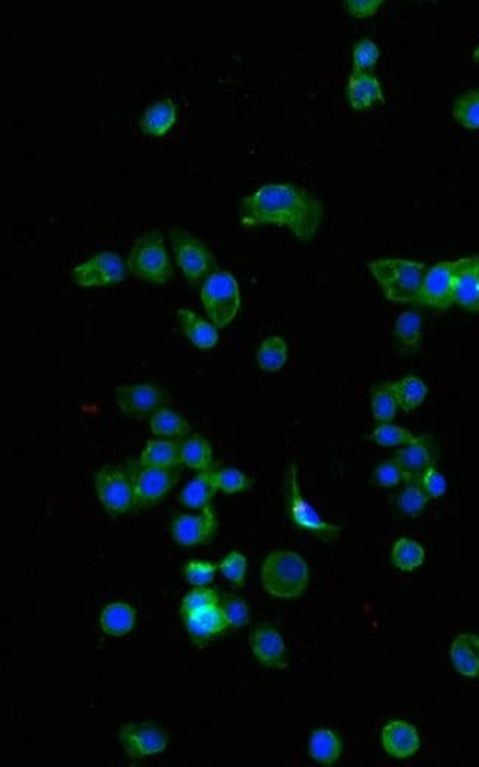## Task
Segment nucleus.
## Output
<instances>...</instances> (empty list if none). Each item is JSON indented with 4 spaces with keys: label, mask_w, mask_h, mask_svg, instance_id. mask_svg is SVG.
Segmentation results:
<instances>
[{
    "label": "nucleus",
    "mask_w": 479,
    "mask_h": 767,
    "mask_svg": "<svg viewBox=\"0 0 479 767\" xmlns=\"http://www.w3.org/2000/svg\"><path fill=\"white\" fill-rule=\"evenodd\" d=\"M238 214L245 228L285 226L300 241L309 242L319 232L325 206L301 186L270 183L242 198Z\"/></svg>",
    "instance_id": "nucleus-1"
},
{
    "label": "nucleus",
    "mask_w": 479,
    "mask_h": 767,
    "mask_svg": "<svg viewBox=\"0 0 479 767\" xmlns=\"http://www.w3.org/2000/svg\"><path fill=\"white\" fill-rule=\"evenodd\" d=\"M261 583L275 598L285 601L300 598L310 583L309 564L297 552H272L261 567Z\"/></svg>",
    "instance_id": "nucleus-2"
},
{
    "label": "nucleus",
    "mask_w": 479,
    "mask_h": 767,
    "mask_svg": "<svg viewBox=\"0 0 479 767\" xmlns=\"http://www.w3.org/2000/svg\"><path fill=\"white\" fill-rule=\"evenodd\" d=\"M367 269L388 300L409 304L418 301L429 267L415 260L381 259L367 263Z\"/></svg>",
    "instance_id": "nucleus-3"
},
{
    "label": "nucleus",
    "mask_w": 479,
    "mask_h": 767,
    "mask_svg": "<svg viewBox=\"0 0 479 767\" xmlns=\"http://www.w3.org/2000/svg\"><path fill=\"white\" fill-rule=\"evenodd\" d=\"M127 269L143 282L167 285L173 279V267L161 232L149 231L139 236L130 250Z\"/></svg>",
    "instance_id": "nucleus-4"
},
{
    "label": "nucleus",
    "mask_w": 479,
    "mask_h": 767,
    "mask_svg": "<svg viewBox=\"0 0 479 767\" xmlns=\"http://www.w3.org/2000/svg\"><path fill=\"white\" fill-rule=\"evenodd\" d=\"M285 508L289 521L297 529L309 531V533L319 537L322 542L331 543L341 536L342 527L323 520L319 512L304 498L300 481H298V468L295 462L288 465L285 474Z\"/></svg>",
    "instance_id": "nucleus-5"
},
{
    "label": "nucleus",
    "mask_w": 479,
    "mask_h": 767,
    "mask_svg": "<svg viewBox=\"0 0 479 767\" xmlns=\"http://www.w3.org/2000/svg\"><path fill=\"white\" fill-rule=\"evenodd\" d=\"M202 304L217 328H226L238 315L241 291L229 272H214L205 279L201 291Z\"/></svg>",
    "instance_id": "nucleus-6"
},
{
    "label": "nucleus",
    "mask_w": 479,
    "mask_h": 767,
    "mask_svg": "<svg viewBox=\"0 0 479 767\" xmlns=\"http://www.w3.org/2000/svg\"><path fill=\"white\" fill-rule=\"evenodd\" d=\"M169 236L176 265L191 284H198L213 275L217 260L213 251L201 239L179 228H171Z\"/></svg>",
    "instance_id": "nucleus-7"
},
{
    "label": "nucleus",
    "mask_w": 479,
    "mask_h": 767,
    "mask_svg": "<svg viewBox=\"0 0 479 767\" xmlns=\"http://www.w3.org/2000/svg\"><path fill=\"white\" fill-rule=\"evenodd\" d=\"M135 492V511L152 508L169 495L180 478V467H148L141 462L127 465Z\"/></svg>",
    "instance_id": "nucleus-8"
},
{
    "label": "nucleus",
    "mask_w": 479,
    "mask_h": 767,
    "mask_svg": "<svg viewBox=\"0 0 479 767\" xmlns=\"http://www.w3.org/2000/svg\"><path fill=\"white\" fill-rule=\"evenodd\" d=\"M96 493L99 502L110 515L129 514L135 511V492L127 468L107 465L96 472Z\"/></svg>",
    "instance_id": "nucleus-9"
},
{
    "label": "nucleus",
    "mask_w": 479,
    "mask_h": 767,
    "mask_svg": "<svg viewBox=\"0 0 479 767\" xmlns=\"http://www.w3.org/2000/svg\"><path fill=\"white\" fill-rule=\"evenodd\" d=\"M127 263L114 251H102L92 259L76 266L71 272L74 284L83 288L111 287L127 276Z\"/></svg>",
    "instance_id": "nucleus-10"
},
{
    "label": "nucleus",
    "mask_w": 479,
    "mask_h": 767,
    "mask_svg": "<svg viewBox=\"0 0 479 767\" xmlns=\"http://www.w3.org/2000/svg\"><path fill=\"white\" fill-rule=\"evenodd\" d=\"M120 742L127 756L139 760L166 751L169 734L155 722L126 723L120 729Z\"/></svg>",
    "instance_id": "nucleus-11"
},
{
    "label": "nucleus",
    "mask_w": 479,
    "mask_h": 767,
    "mask_svg": "<svg viewBox=\"0 0 479 767\" xmlns=\"http://www.w3.org/2000/svg\"><path fill=\"white\" fill-rule=\"evenodd\" d=\"M115 399L124 415L141 419L154 415L158 409L164 408L169 400V394L155 383L117 385Z\"/></svg>",
    "instance_id": "nucleus-12"
},
{
    "label": "nucleus",
    "mask_w": 479,
    "mask_h": 767,
    "mask_svg": "<svg viewBox=\"0 0 479 767\" xmlns=\"http://www.w3.org/2000/svg\"><path fill=\"white\" fill-rule=\"evenodd\" d=\"M217 517L213 506L202 509L198 515H179L171 523V536L180 546L207 545L216 536Z\"/></svg>",
    "instance_id": "nucleus-13"
},
{
    "label": "nucleus",
    "mask_w": 479,
    "mask_h": 767,
    "mask_svg": "<svg viewBox=\"0 0 479 767\" xmlns=\"http://www.w3.org/2000/svg\"><path fill=\"white\" fill-rule=\"evenodd\" d=\"M250 647L255 660L266 669L285 670L288 667V649L281 633L272 624H257L251 630Z\"/></svg>",
    "instance_id": "nucleus-14"
},
{
    "label": "nucleus",
    "mask_w": 479,
    "mask_h": 767,
    "mask_svg": "<svg viewBox=\"0 0 479 767\" xmlns=\"http://www.w3.org/2000/svg\"><path fill=\"white\" fill-rule=\"evenodd\" d=\"M454 262H441L429 267L416 303L437 310L450 309L453 298Z\"/></svg>",
    "instance_id": "nucleus-15"
},
{
    "label": "nucleus",
    "mask_w": 479,
    "mask_h": 767,
    "mask_svg": "<svg viewBox=\"0 0 479 767\" xmlns=\"http://www.w3.org/2000/svg\"><path fill=\"white\" fill-rule=\"evenodd\" d=\"M453 298L457 306L479 313V256L454 262Z\"/></svg>",
    "instance_id": "nucleus-16"
},
{
    "label": "nucleus",
    "mask_w": 479,
    "mask_h": 767,
    "mask_svg": "<svg viewBox=\"0 0 479 767\" xmlns=\"http://www.w3.org/2000/svg\"><path fill=\"white\" fill-rule=\"evenodd\" d=\"M182 616L189 638L197 647H204L217 636L230 630L229 621H227L225 613L219 605H211V607L201 608V610L182 614Z\"/></svg>",
    "instance_id": "nucleus-17"
},
{
    "label": "nucleus",
    "mask_w": 479,
    "mask_h": 767,
    "mask_svg": "<svg viewBox=\"0 0 479 767\" xmlns=\"http://www.w3.org/2000/svg\"><path fill=\"white\" fill-rule=\"evenodd\" d=\"M382 747L397 760L412 759L421 750V737L412 723L391 720L382 729Z\"/></svg>",
    "instance_id": "nucleus-18"
},
{
    "label": "nucleus",
    "mask_w": 479,
    "mask_h": 767,
    "mask_svg": "<svg viewBox=\"0 0 479 767\" xmlns=\"http://www.w3.org/2000/svg\"><path fill=\"white\" fill-rule=\"evenodd\" d=\"M348 104L353 110L365 111L373 105L385 104L381 82L370 73H351L345 88Z\"/></svg>",
    "instance_id": "nucleus-19"
},
{
    "label": "nucleus",
    "mask_w": 479,
    "mask_h": 767,
    "mask_svg": "<svg viewBox=\"0 0 479 767\" xmlns=\"http://www.w3.org/2000/svg\"><path fill=\"white\" fill-rule=\"evenodd\" d=\"M394 459L406 472L410 481L419 480L423 472L428 468L435 467V450L431 437L418 436L415 443L401 447L395 453Z\"/></svg>",
    "instance_id": "nucleus-20"
},
{
    "label": "nucleus",
    "mask_w": 479,
    "mask_h": 767,
    "mask_svg": "<svg viewBox=\"0 0 479 767\" xmlns=\"http://www.w3.org/2000/svg\"><path fill=\"white\" fill-rule=\"evenodd\" d=\"M450 660L454 670L463 678H479V635L460 633L451 642Z\"/></svg>",
    "instance_id": "nucleus-21"
},
{
    "label": "nucleus",
    "mask_w": 479,
    "mask_h": 767,
    "mask_svg": "<svg viewBox=\"0 0 479 767\" xmlns=\"http://www.w3.org/2000/svg\"><path fill=\"white\" fill-rule=\"evenodd\" d=\"M180 325L188 340L199 350L214 349L219 343V328L213 322L205 321L194 310H177Z\"/></svg>",
    "instance_id": "nucleus-22"
},
{
    "label": "nucleus",
    "mask_w": 479,
    "mask_h": 767,
    "mask_svg": "<svg viewBox=\"0 0 479 767\" xmlns=\"http://www.w3.org/2000/svg\"><path fill=\"white\" fill-rule=\"evenodd\" d=\"M102 632L114 638H123L132 632L136 624V611L124 602L108 604L99 616Z\"/></svg>",
    "instance_id": "nucleus-23"
},
{
    "label": "nucleus",
    "mask_w": 479,
    "mask_h": 767,
    "mask_svg": "<svg viewBox=\"0 0 479 767\" xmlns=\"http://www.w3.org/2000/svg\"><path fill=\"white\" fill-rule=\"evenodd\" d=\"M177 118V108L171 99L155 102L146 108L141 120V127L146 135L161 138L174 126Z\"/></svg>",
    "instance_id": "nucleus-24"
},
{
    "label": "nucleus",
    "mask_w": 479,
    "mask_h": 767,
    "mask_svg": "<svg viewBox=\"0 0 479 767\" xmlns=\"http://www.w3.org/2000/svg\"><path fill=\"white\" fill-rule=\"evenodd\" d=\"M309 754L314 762L322 766H332L341 759L342 742L332 729H316L310 735Z\"/></svg>",
    "instance_id": "nucleus-25"
},
{
    "label": "nucleus",
    "mask_w": 479,
    "mask_h": 767,
    "mask_svg": "<svg viewBox=\"0 0 479 767\" xmlns=\"http://www.w3.org/2000/svg\"><path fill=\"white\" fill-rule=\"evenodd\" d=\"M217 492L219 490L214 484L211 470L202 471L180 493V503L186 508L202 511V509L211 506V501Z\"/></svg>",
    "instance_id": "nucleus-26"
},
{
    "label": "nucleus",
    "mask_w": 479,
    "mask_h": 767,
    "mask_svg": "<svg viewBox=\"0 0 479 767\" xmlns=\"http://www.w3.org/2000/svg\"><path fill=\"white\" fill-rule=\"evenodd\" d=\"M180 462L195 471H208L213 468V447L201 436L180 439Z\"/></svg>",
    "instance_id": "nucleus-27"
},
{
    "label": "nucleus",
    "mask_w": 479,
    "mask_h": 767,
    "mask_svg": "<svg viewBox=\"0 0 479 767\" xmlns=\"http://www.w3.org/2000/svg\"><path fill=\"white\" fill-rule=\"evenodd\" d=\"M139 462L148 467H180V440H149Z\"/></svg>",
    "instance_id": "nucleus-28"
},
{
    "label": "nucleus",
    "mask_w": 479,
    "mask_h": 767,
    "mask_svg": "<svg viewBox=\"0 0 479 767\" xmlns=\"http://www.w3.org/2000/svg\"><path fill=\"white\" fill-rule=\"evenodd\" d=\"M394 341L401 353H413L422 343V318L416 312H404L394 324Z\"/></svg>",
    "instance_id": "nucleus-29"
},
{
    "label": "nucleus",
    "mask_w": 479,
    "mask_h": 767,
    "mask_svg": "<svg viewBox=\"0 0 479 767\" xmlns=\"http://www.w3.org/2000/svg\"><path fill=\"white\" fill-rule=\"evenodd\" d=\"M151 431L160 439L166 437V439L180 440L188 437L192 428L179 413L169 408H161L151 416Z\"/></svg>",
    "instance_id": "nucleus-30"
},
{
    "label": "nucleus",
    "mask_w": 479,
    "mask_h": 767,
    "mask_svg": "<svg viewBox=\"0 0 479 767\" xmlns=\"http://www.w3.org/2000/svg\"><path fill=\"white\" fill-rule=\"evenodd\" d=\"M395 399L401 411L406 413L416 411L428 396V387L425 381L416 375H407L401 380L391 383Z\"/></svg>",
    "instance_id": "nucleus-31"
},
{
    "label": "nucleus",
    "mask_w": 479,
    "mask_h": 767,
    "mask_svg": "<svg viewBox=\"0 0 479 767\" xmlns=\"http://www.w3.org/2000/svg\"><path fill=\"white\" fill-rule=\"evenodd\" d=\"M288 362V344L279 335L266 338L257 350V363L267 374H276Z\"/></svg>",
    "instance_id": "nucleus-32"
},
{
    "label": "nucleus",
    "mask_w": 479,
    "mask_h": 767,
    "mask_svg": "<svg viewBox=\"0 0 479 767\" xmlns=\"http://www.w3.org/2000/svg\"><path fill=\"white\" fill-rule=\"evenodd\" d=\"M425 549L421 543L407 537H401L395 542L393 552H391V561L394 567L400 571H415L425 562Z\"/></svg>",
    "instance_id": "nucleus-33"
},
{
    "label": "nucleus",
    "mask_w": 479,
    "mask_h": 767,
    "mask_svg": "<svg viewBox=\"0 0 479 767\" xmlns=\"http://www.w3.org/2000/svg\"><path fill=\"white\" fill-rule=\"evenodd\" d=\"M429 501L431 499L426 495L421 483L418 480H413L404 484L403 490L395 498V506L401 514L407 515V517H418L428 506Z\"/></svg>",
    "instance_id": "nucleus-34"
},
{
    "label": "nucleus",
    "mask_w": 479,
    "mask_h": 767,
    "mask_svg": "<svg viewBox=\"0 0 479 767\" xmlns=\"http://www.w3.org/2000/svg\"><path fill=\"white\" fill-rule=\"evenodd\" d=\"M453 118L465 129L479 130V89L468 90L454 99Z\"/></svg>",
    "instance_id": "nucleus-35"
},
{
    "label": "nucleus",
    "mask_w": 479,
    "mask_h": 767,
    "mask_svg": "<svg viewBox=\"0 0 479 767\" xmlns=\"http://www.w3.org/2000/svg\"><path fill=\"white\" fill-rule=\"evenodd\" d=\"M398 406L391 383H382L376 387L372 396V415L378 424H390L397 415Z\"/></svg>",
    "instance_id": "nucleus-36"
},
{
    "label": "nucleus",
    "mask_w": 479,
    "mask_h": 767,
    "mask_svg": "<svg viewBox=\"0 0 479 767\" xmlns=\"http://www.w3.org/2000/svg\"><path fill=\"white\" fill-rule=\"evenodd\" d=\"M213 481L219 492L226 495H236V493L247 492L251 487V480L244 472L236 468H211Z\"/></svg>",
    "instance_id": "nucleus-37"
},
{
    "label": "nucleus",
    "mask_w": 479,
    "mask_h": 767,
    "mask_svg": "<svg viewBox=\"0 0 479 767\" xmlns=\"http://www.w3.org/2000/svg\"><path fill=\"white\" fill-rule=\"evenodd\" d=\"M369 439L382 447H403L407 446V444L415 443L418 440V436H415V434H412V431L406 430V428L398 427V425L379 424L372 431Z\"/></svg>",
    "instance_id": "nucleus-38"
},
{
    "label": "nucleus",
    "mask_w": 479,
    "mask_h": 767,
    "mask_svg": "<svg viewBox=\"0 0 479 767\" xmlns=\"http://www.w3.org/2000/svg\"><path fill=\"white\" fill-rule=\"evenodd\" d=\"M219 607L225 613L230 629H241L250 623V608L239 596L220 595Z\"/></svg>",
    "instance_id": "nucleus-39"
},
{
    "label": "nucleus",
    "mask_w": 479,
    "mask_h": 767,
    "mask_svg": "<svg viewBox=\"0 0 479 767\" xmlns=\"http://www.w3.org/2000/svg\"><path fill=\"white\" fill-rule=\"evenodd\" d=\"M379 58H381V51L373 40H359L353 49L354 73H369L376 67Z\"/></svg>",
    "instance_id": "nucleus-40"
},
{
    "label": "nucleus",
    "mask_w": 479,
    "mask_h": 767,
    "mask_svg": "<svg viewBox=\"0 0 479 767\" xmlns=\"http://www.w3.org/2000/svg\"><path fill=\"white\" fill-rule=\"evenodd\" d=\"M219 570L223 576L238 588H244L247 579L248 562L241 552H230L219 562Z\"/></svg>",
    "instance_id": "nucleus-41"
},
{
    "label": "nucleus",
    "mask_w": 479,
    "mask_h": 767,
    "mask_svg": "<svg viewBox=\"0 0 479 767\" xmlns=\"http://www.w3.org/2000/svg\"><path fill=\"white\" fill-rule=\"evenodd\" d=\"M373 478H375V483L382 487V489H390V487H397L410 481L406 472L403 471V468L400 467V464L394 458L390 459V461L381 462L375 468Z\"/></svg>",
    "instance_id": "nucleus-42"
},
{
    "label": "nucleus",
    "mask_w": 479,
    "mask_h": 767,
    "mask_svg": "<svg viewBox=\"0 0 479 767\" xmlns=\"http://www.w3.org/2000/svg\"><path fill=\"white\" fill-rule=\"evenodd\" d=\"M217 570H219V564L204 560H191L185 565L186 580L195 588L207 586L213 582Z\"/></svg>",
    "instance_id": "nucleus-43"
},
{
    "label": "nucleus",
    "mask_w": 479,
    "mask_h": 767,
    "mask_svg": "<svg viewBox=\"0 0 479 767\" xmlns=\"http://www.w3.org/2000/svg\"><path fill=\"white\" fill-rule=\"evenodd\" d=\"M220 593L216 589L199 586L188 593L182 601V614L192 613V611L201 610V608L219 605Z\"/></svg>",
    "instance_id": "nucleus-44"
},
{
    "label": "nucleus",
    "mask_w": 479,
    "mask_h": 767,
    "mask_svg": "<svg viewBox=\"0 0 479 767\" xmlns=\"http://www.w3.org/2000/svg\"><path fill=\"white\" fill-rule=\"evenodd\" d=\"M418 481L421 483L426 495L429 496V499H440L446 495L447 481L437 468H428V470L423 472L422 477Z\"/></svg>",
    "instance_id": "nucleus-45"
},
{
    "label": "nucleus",
    "mask_w": 479,
    "mask_h": 767,
    "mask_svg": "<svg viewBox=\"0 0 479 767\" xmlns=\"http://www.w3.org/2000/svg\"><path fill=\"white\" fill-rule=\"evenodd\" d=\"M385 5L384 0H345V11L357 20H366L378 14Z\"/></svg>",
    "instance_id": "nucleus-46"
},
{
    "label": "nucleus",
    "mask_w": 479,
    "mask_h": 767,
    "mask_svg": "<svg viewBox=\"0 0 479 767\" xmlns=\"http://www.w3.org/2000/svg\"><path fill=\"white\" fill-rule=\"evenodd\" d=\"M474 61H475V62H478V64H479V46H478V48H477V49H475V51H474Z\"/></svg>",
    "instance_id": "nucleus-47"
}]
</instances>
